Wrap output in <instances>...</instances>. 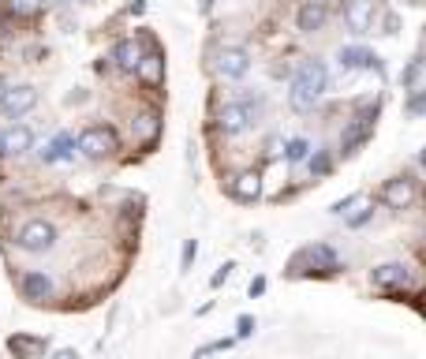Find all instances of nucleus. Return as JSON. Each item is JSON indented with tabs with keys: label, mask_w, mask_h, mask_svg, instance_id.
<instances>
[{
	"label": "nucleus",
	"mask_w": 426,
	"mask_h": 359,
	"mask_svg": "<svg viewBox=\"0 0 426 359\" xmlns=\"http://www.w3.org/2000/svg\"><path fill=\"white\" fill-rule=\"evenodd\" d=\"M52 359H79V352H75V348H60V352L52 356Z\"/></svg>",
	"instance_id": "obj_29"
},
{
	"label": "nucleus",
	"mask_w": 426,
	"mask_h": 359,
	"mask_svg": "<svg viewBox=\"0 0 426 359\" xmlns=\"http://www.w3.org/2000/svg\"><path fill=\"white\" fill-rule=\"evenodd\" d=\"M71 157H75V139L71 135H57L45 150H41V161H49V165H57V161H71Z\"/></svg>",
	"instance_id": "obj_15"
},
{
	"label": "nucleus",
	"mask_w": 426,
	"mask_h": 359,
	"mask_svg": "<svg viewBox=\"0 0 426 359\" xmlns=\"http://www.w3.org/2000/svg\"><path fill=\"white\" fill-rule=\"evenodd\" d=\"M236 333H239V337H250V333H255V318H250V314H243V318L236 322Z\"/></svg>",
	"instance_id": "obj_26"
},
{
	"label": "nucleus",
	"mask_w": 426,
	"mask_h": 359,
	"mask_svg": "<svg viewBox=\"0 0 426 359\" xmlns=\"http://www.w3.org/2000/svg\"><path fill=\"white\" fill-rule=\"evenodd\" d=\"M423 300H426V296H423ZM423 311H426V303H423Z\"/></svg>",
	"instance_id": "obj_34"
},
{
	"label": "nucleus",
	"mask_w": 426,
	"mask_h": 359,
	"mask_svg": "<svg viewBox=\"0 0 426 359\" xmlns=\"http://www.w3.org/2000/svg\"><path fill=\"white\" fill-rule=\"evenodd\" d=\"M23 296H27V300H49V296H52V281L34 269V274L23 277Z\"/></svg>",
	"instance_id": "obj_19"
},
{
	"label": "nucleus",
	"mask_w": 426,
	"mask_h": 359,
	"mask_svg": "<svg viewBox=\"0 0 426 359\" xmlns=\"http://www.w3.org/2000/svg\"><path fill=\"white\" fill-rule=\"evenodd\" d=\"M325 19H329V12H325V0H303L299 15H296V27L303 30V34H318V30L325 27Z\"/></svg>",
	"instance_id": "obj_7"
},
{
	"label": "nucleus",
	"mask_w": 426,
	"mask_h": 359,
	"mask_svg": "<svg viewBox=\"0 0 426 359\" xmlns=\"http://www.w3.org/2000/svg\"><path fill=\"white\" fill-rule=\"evenodd\" d=\"M423 71H426V60H423V57H415L408 68L400 71V83H404V86H415V83L423 79Z\"/></svg>",
	"instance_id": "obj_21"
},
{
	"label": "nucleus",
	"mask_w": 426,
	"mask_h": 359,
	"mask_svg": "<svg viewBox=\"0 0 426 359\" xmlns=\"http://www.w3.org/2000/svg\"><path fill=\"white\" fill-rule=\"evenodd\" d=\"M419 161H423V169H426V146H423V154H419Z\"/></svg>",
	"instance_id": "obj_32"
},
{
	"label": "nucleus",
	"mask_w": 426,
	"mask_h": 359,
	"mask_svg": "<svg viewBox=\"0 0 426 359\" xmlns=\"http://www.w3.org/2000/svg\"><path fill=\"white\" fill-rule=\"evenodd\" d=\"M247 68H250V57L243 49H221V57H217V71L225 79H243Z\"/></svg>",
	"instance_id": "obj_9"
},
{
	"label": "nucleus",
	"mask_w": 426,
	"mask_h": 359,
	"mask_svg": "<svg viewBox=\"0 0 426 359\" xmlns=\"http://www.w3.org/2000/svg\"><path fill=\"white\" fill-rule=\"evenodd\" d=\"M336 60H341V68L344 71H355V68H374V52H370V49H359V45H348V49H341V57H336Z\"/></svg>",
	"instance_id": "obj_17"
},
{
	"label": "nucleus",
	"mask_w": 426,
	"mask_h": 359,
	"mask_svg": "<svg viewBox=\"0 0 426 359\" xmlns=\"http://www.w3.org/2000/svg\"><path fill=\"white\" fill-rule=\"evenodd\" d=\"M381 202H385L389 210H408V206L415 202V183H411L408 176L389 180L385 188H381Z\"/></svg>",
	"instance_id": "obj_6"
},
{
	"label": "nucleus",
	"mask_w": 426,
	"mask_h": 359,
	"mask_svg": "<svg viewBox=\"0 0 426 359\" xmlns=\"http://www.w3.org/2000/svg\"><path fill=\"white\" fill-rule=\"evenodd\" d=\"M142 57H146V52H142V45H139V41H131V38L120 41V45L113 49V64H116L120 71H135Z\"/></svg>",
	"instance_id": "obj_12"
},
{
	"label": "nucleus",
	"mask_w": 426,
	"mask_h": 359,
	"mask_svg": "<svg viewBox=\"0 0 426 359\" xmlns=\"http://www.w3.org/2000/svg\"><path fill=\"white\" fill-rule=\"evenodd\" d=\"M34 105H38V90H34V86H8V94L0 97V113H4L8 120L27 116Z\"/></svg>",
	"instance_id": "obj_4"
},
{
	"label": "nucleus",
	"mask_w": 426,
	"mask_h": 359,
	"mask_svg": "<svg viewBox=\"0 0 426 359\" xmlns=\"http://www.w3.org/2000/svg\"><path fill=\"white\" fill-rule=\"evenodd\" d=\"M8 94V83H4V75H0V97H4Z\"/></svg>",
	"instance_id": "obj_31"
},
{
	"label": "nucleus",
	"mask_w": 426,
	"mask_h": 359,
	"mask_svg": "<svg viewBox=\"0 0 426 359\" xmlns=\"http://www.w3.org/2000/svg\"><path fill=\"white\" fill-rule=\"evenodd\" d=\"M344 27L352 34H370V27H374V0H348Z\"/></svg>",
	"instance_id": "obj_5"
},
{
	"label": "nucleus",
	"mask_w": 426,
	"mask_h": 359,
	"mask_svg": "<svg viewBox=\"0 0 426 359\" xmlns=\"http://www.w3.org/2000/svg\"><path fill=\"white\" fill-rule=\"evenodd\" d=\"M232 195L239 202H255L258 195H262V180H258V172H239V176L232 180Z\"/></svg>",
	"instance_id": "obj_14"
},
{
	"label": "nucleus",
	"mask_w": 426,
	"mask_h": 359,
	"mask_svg": "<svg viewBox=\"0 0 426 359\" xmlns=\"http://www.w3.org/2000/svg\"><path fill=\"white\" fill-rule=\"evenodd\" d=\"M75 146H79L86 157H108V154H113V150L120 146V139H116L113 127L94 124V127H86V132L75 139Z\"/></svg>",
	"instance_id": "obj_2"
},
{
	"label": "nucleus",
	"mask_w": 426,
	"mask_h": 359,
	"mask_svg": "<svg viewBox=\"0 0 426 359\" xmlns=\"http://www.w3.org/2000/svg\"><path fill=\"white\" fill-rule=\"evenodd\" d=\"M0 143H4V154H27V150L34 146V132L19 124V127H12V132L0 135Z\"/></svg>",
	"instance_id": "obj_13"
},
{
	"label": "nucleus",
	"mask_w": 426,
	"mask_h": 359,
	"mask_svg": "<svg viewBox=\"0 0 426 359\" xmlns=\"http://www.w3.org/2000/svg\"><path fill=\"white\" fill-rule=\"evenodd\" d=\"M262 292H266V281L255 277V281H250V296H262Z\"/></svg>",
	"instance_id": "obj_28"
},
{
	"label": "nucleus",
	"mask_w": 426,
	"mask_h": 359,
	"mask_svg": "<svg viewBox=\"0 0 426 359\" xmlns=\"http://www.w3.org/2000/svg\"><path fill=\"white\" fill-rule=\"evenodd\" d=\"M374 132V116L370 113H363V116H355L352 124H348V132L341 135V150L344 154H355V146L359 143H367V135Z\"/></svg>",
	"instance_id": "obj_8"
},
{
	"label": "nucleus",
	"mask_w": 426,
	"mask_h": 359,
	"mask_svg": "<svg viewBox=\"0 0 426 359\" xmlns=\"http://www.w3.org/2000/svg\"><path fill=\"white\" fill-rule=\"evenodd\" d=\"M250 127V105H225L221 108V132L225 135H239V132H247Z\"/></svg>",
	"instance_id": "obj_10"
},
{
	"label": "nucleus",
	"mask_w": 426,
	"mask_h": 359,
	"mask_svg": "<svg viewBox=\"0 0 426 359\" xmlns=\"http://www.w3.org/2000/svg\"><path fill=\"white\" fill-rule=\"evenodd\" d=\"M41 8H45V0H8V12L19 19H34Z\"/></svg>",
	"instance_id": "obj_20"
},
{
	"label": "nucleus",
	"mask_w": 426,
	"mask_h": 359,
	"mask_svg": "<svg viewBox=\"0 0 426 359\" xmlns=\"http://www.w3.org/2000/svg\"><path fill=\"white\" fill-rule=\"evenodd\" d=\"M367 217H370V210H367V199H359V210H355V213H348V225H352V228H359V225L367 221Z\"/></svg>",
	"instance_id": "obj_24"
},
{
	"label": "nucleus",
	"mask_w": 426,
	"mask_h": 359,
	"mask_svg": "<svg viewBox=\"0 0 426 359\" xmlns=\"http://www.w3.org/2000/svg\"><path fill=\"white\" fill-rule=\"evenodd\" d=\"M194 251H199V247H194V244H187V247H183V266H191V258H194Z\"/></svg>",
	"instance_id": "obj_30"
},
{
	"label": "nucleus",
	"mask_w": 426,
	"mask_h": 359,
	"mask_svg": "<svg viewBox=\"0 0 426 359\" xmlns=\"http://www.w3.org/2000/svg\"><path fill=\"white\" fill-rule=\"evenodd\" d=\"M325 83H329V75H325V64L322 60H303L296 79H292V90H288V101L296 113H311L314 101L322 97Z\"/></svg>",
	"instance_id": "obj_1"
},
{
	"label": "nucleus",
	"mask_w": 426,
	"mask_h": 359,
	"mask_svg": "<svg viewBox=\"0 0 426 359\" xmlns=\"http://www.w3.org/2000/svg\"><path fill=\"white\" fill-rule=\"evenodd\" d=\"M303 258L318 269V274H333L336 269V255H333V247H325V244H314V247H307L303 251Z\"/></svg>",
	"instance_id": "obj_18"
},
{
	"label": "nucleus",
	"mask_w": 426,
	"mask_h": 359,
	"mask_svg": "<svg viewBox=\"0 0 426 359\" xmlns=\"http://www.w3.org/2000/svg\"><path fill=\"white\" fill-rule=\"evenodd\" d=\"M139 79L146 83V86H161V79H165V60L157 57V52H150V57H142L139 60Z\"/></svg>",
	"instance_id": "obj_16"
},
{
	"label": "nucleus",
	"mask_w": 426,
	"mask_h": 359,
	"mask_svg": "<svg viewBox=\"0 0 426 359\" xmlns=\"http://www.w3.org/2000/svg\"><path fill=\"white\" fill-rule=\"evenodd\" d=\"M311 172H314V176H325V172H329V157H325V154H314V157H311Z\"/></svg>",
	"instance_id": "obj_25"
},
{
	"label": "nucleus",
	"mask_w": 426,
	"mask_h": 359,
	"mask_svg": "<svg viewBox=\"0 0 426 359\" xmlns=\"http://www.w3.org/2000/svg\"><path fill=\"white\" fill-rule=\"evenodd\" d=\"M15 244L23 247V251H49L52 244H57V228H52L49 221H27L23 228L15 232Z\"/></svg>",
	"instance_id": "obj_3"
},
{
	"label": "nucleus",
	"mask_w": 426,
	"mask_h": 359,
	"mask_svg": "<svg viewBox=\"0 0 426 359\" xmlns=\"http://www.w3.org/2000/svg\"><path fill=\"white\" fill-rule=\"evenodd\" d=\"M408 113H426V90H423V94H415L411 101H408Z\"/></svg>",
	"instance_id": "obj_27"
},
{
	"label": "nucleus",
	"mask_w": 426,
	"mask_h": 359,
	"mask_svg": "<svg viewBox=\"0 0 426 359\" xmlns=\"http://www.w3.org/2000/svg\"><path fill=\"white\" fill-rule=\"evenodd\" d=\"M0 154H4V143H0Z\"/></svg>",
	"instance_id": "obj_33"
},
{
	"label": "nucleus",
	"mask_w": 426,
	"mask_h": 359,
	"mask_svg": "<svg viewBox=\"0 0 426 359\" xmlns=\"http://www.w3.org/2000/svg\"><path fill=\"white\" fill-rule=\"evenodd\" d=\"M408 269H404L400 262H385V266H374V274H370V281H374V288H400L408 285Z\"/></svg>",
	"instance_id": "obj_11"
},
{
	"label": "nucleus",
	"mask_w": 426,
	"mask_h": 359,
	"mask_svg": "<svg viewBox=\"0 0 426 359\" xmlns=\"http://www.w3.org/2000/svg\"><path fill=\"white\" fill-rule=\"evenodd\" d=\"M307 143H303V139H292V143L288 146H284V157H288V161H303V157H307Z\"/></svg>",
	"instance_id": "obj_23"
},
{
	"label": "nucleus",
	"mask_w": 426,
	"mask_h": 359,
	"mask_svg": "<svg viewBox=\"0 0 426 359\" xmlns=\"http://www.w3.org/2000/svg\"><path fill=\"white\" fill-rule=\"evenodd\" d=\"M135 132L142 135V139H150L157 132V113H142L139 120H135Z\"/></svg>",
	"instance_id": "obj_22"
}]
</instances>
